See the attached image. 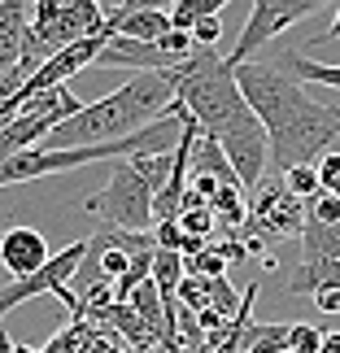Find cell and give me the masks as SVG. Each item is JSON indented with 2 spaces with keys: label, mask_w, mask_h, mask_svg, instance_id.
<instances>
[{
  "label": "cell",
  "mask_w": 340,
  "mask_h": 353,
  "mask_svg": "<svg viewBox=\"0 0 340 353\" xmlns=\"http://www.w3.org/2000/svg\"><path fill=\"white\" fill-rule=\"evenodd\" d=\"M301 257H340V227L310 219L301 232Z\"/></svg>",
  "instance_id": "15"
},
{
  "label": "cell",
  "mask_w": 340,
  "mask_h": 353,
  "mask_svg": "<svg viewBox=\"0 0 340 353\" xmlns=\"http://www.w3.org/2000/svg\"><path fill=\"white\" fill-rule=\"evenodd\" d=\"M310 219H319L328 227H340V196L336 192H319L314 201H310Z\"/></svg>",
  "instance_id": "24"
},
{
  "label": "cell",
  "mask_w": 340,
  "mask_h": 353,
  "mask_svg": "<svg viewBox=\"0 0 340 353\" xmlns=\"http://www.w3.org/2000/svg\"><path fill=\"white\" fill-rule=\"evenodd\" d=\"M97 341H101V323H92V319H70V323H66V327L44 345V353H88Z\"/></svg>",
  "instance_id": "13"
},
{
  "label": "cell",
  "mask_w": 340,
  "mask_h": 353,
  "mask_svg": "<svg viewBox=\"0 0 340 353\" xmlns=\"http://www.w3.org/2000/svg\"><path fill=\"white\" fill-rule=\"evenodd\" d=\"M135 170L144 174L148 183H153V192H166L170 174H174V153H153V157H131Z\"/></svg>",
  "instance_id": "18"
},
{
  "label": "cell",
  "mask_w": 340,
  "mask_h": 353,
  "mask_svg": "<svg viewBox=\"0 0 340 353\" xmlns=\"http://www.w3.org/2000/svg\"><path fill=\"white\" fill-rule=\"evenodd\" d=\"M332 283H340V257H301L297 275L288 279V296H314Z\"/></svg>",
  "instance_id": "12"
},
{
  "label": "cell",
  "mask_w": 340,
  "mask_h": 353,
  "mask_svg": "<svg viewBox=\"0 0 340 353\" xmlns=\"http://www.w3.org/2000/svg\"><path fill=\"white\" fill-rule=\"evenodd\" d=\"M323 353H340V332H328V336H323Z\"/></svg>",
  "instance_id": "30"
},
{
  "label": "cell",
  "mask_w": 340,
  "mask_h": 353,
  "mask_svg": "<svg viewBox=\"0 0 340 353\" xmlns=\"http://www.w3.org/2000/svg\"><path fill=\"white\" fill-rule=\"evenodd\" d=\"M179 305H188V310H197V314H206V310H214V301H210V279H192L188 275L183 283H179Z\"/></svg>",
  "instance_id": "21"
},
{
  "label": "cell",
  "mask_w": 340,
  "mask_h": 353,
  "mask_svg": "<svg viewBox=\"0 0 340 353\" xmlns=\"http://www.w3.org/2000/svg\"><path fill=\"white\" fill-rule=\"evenodd\" d=\"M310 223V201H301L283 183V174H270V183L257 188V201L249 210V223L240 227V236H257V240H288L301 236Z\"/></svg>",
  "instance_id": "8"
},
{
  "label": "cell",
  "mask_w": 340,
  "mask_h": 353,
  "mask_svg": "<svg viewBox=\"0 0 340 353\" xmlns=\"http://www.w3.org/2000/svg\"><path fill=\"white\" fill-rule=\"evenodd\" d=\"M153 201H157L153 183L135 170L131 157H118L114 170H110V183H105L97 196H88L83 210L97 223H114V227H127V232H153L157 227Z\"/></svg>",
  "instance_id": "3"
},
{
  "label": "cell",
  "mask_w": 340,
  "mask_h": 353,
  "mask_svg": "<svg viewBox=\"0 0 340 353\" xmlns=\"http://www.w3.org/2000/svg\"><path fill=\"white\" fill-rule=\"evenodd\" d=\"M174 97H179L174 70H140L122 88H114L110 97L92 101L88 110H79L74 118H66L61 127H52L44 148H83V144L127 140V135L144 131L148 122H157L170 110Z\"/></svg>",
  "instance_id": "2"
},
{
  "label": "cell",
  "mask_w": 340,
  "mask_h": 353,
  "mask_svg": "<svg viewBox=\"0 0 340 353\" xmlns=\"http://www.w3.org/2000/svg\"><path fill=\"white\" fill-rule=\"evenodd\" d=\"M122 353H135V349H127V345H122Z\"/></svg>",
  "instance_id": "31"
},
{
  "label": "cell",
  "mask_w": 340,
  "mask_h": 353,
  "mask_svg": "<svg viewBox=\"0 0 340 353\" xmlns=\"http://www.w3.org/2000/svg\"><path fill=\"white\" fill-rule=\"evenodd\" d=\"M188 279V262H183V253L179 249H157V262H153V283L166 296L179 292V283Z\"/></svg>",
  "instance_id": "16"
},
{
  "label": "cell",
  "mask_w": 340,
  "mask_h": 353,
  "mask_svg": "<svg viewBox=\"0 0 340 353\" xmlns=\"http://www.w3.org/2000/svg\"><path fill=\"white\" fill-rule=\"evenodd\" d=\"M183 262H188V275H192V279H219V275H227V266H231L214 244H206L201 253H183Z\"/></svg>",
  "instance_id": "17"
},
{
  "label": "cell",
  "mask_w": 340,
  "mask_h": 353,
  "mask_svg": "<svg viewBox=\"0 0 340 353\" xmlns=\"http://www.w3.org/2000/svg\"><path fill=\"white\" fill-rule=\"evenodd\" d=\"M336 39H340V5H336V18H332V26H328V31H323V35L314 39V44H336Z\"/></svg>",
  "instance_id": "29"
},
{
  "label": "cell",
  "mask_w": 340,
  "mask_h": 353,
  "mask_svg": "<svg viewBox=\"0 0 340 353\" xmlns=\"http://www.w3.org/2000/svg\"><path fill=\"white\" fill-rule=\"evenodd\" d=\"M332 140H340V105L310 101L288 127L270 135V174H283L292 166H319L323 153H332Z\"/></svg>",
  "instance_id": "4"
},
{
  "label": "cell",
  "mask_w": 340,
  "mask_h": 353,
  "mask_svg": "<svg viewBox=\"0 0 340 353\" xmlns=\"http://www.w3.org/2000/svg\"><path fill=\"white\" fill-rule=\"evenodd\" d=\"M153 240H157V249H188V232H183V223L179 219H166V223H157L153 227Z\"/></svg>",
  "instance_id": "23"
},
{
  "label": "cell",
  "mask_w": 340,
  "mask_h": 353,
  "mask_svg": "<svg viewBox=\"0 0 340 353\" xmlns=\"http://www.w3.org/2000/svg\"><path fill=\"white\" fill-rule=\"evenodd\" d=\"M210 301H214V310H219V314L236 319V314H240V305H244V296L236 301V283H231L227 275H219V279H210Z\"/></svg>",
  "instance_id": "22"
},
{
  "label": "cell",
  "mask_w": 340,
  "mask_h": 353,
  "mask_svg": "<svg viewBox=\"0 0 340 353\" xmlns=\"http://www.w3.org/2000/svg\"><path fill=\"white\" fill-rule=\"evenodd\" d=\"M314 305L323 310V314H340V283H332V288H319V292H314Z\"/></svg>",
  "instance_id": "28"
},
{
  "label": "cell",
  "mask_w": 340,
  "mask_h": 353,
  "mask_svg": "<svg viewBox=\"0 0 340 353\" xmlns=\"http://www.w3.org/2000/svg\"><path fill=\"white\" fill-rule=\"evenodd\" d=\"M236 79H240L244 97H249V105L257 110V118L266 122L270 135L283 131V127H288V122L310 105L301 79L288 74L283 65H270V61H240V65H236Z\"/></svg>",
  "instance_id": "5"
},
{
  "label": "cell",
  "mask_w": 340,
  "mask_h": 353,
  "mask_svg": "<svg viewBox=\"0 0 340 353\" xmlns=\"http://www.w3.org/2000/svg\"><path fill=\"white\" fill-rule=\"evenodd\" d=\"M110 26L118 35H131V39H166L174 31V18H170V9H127V5H118V9H110Z\"/></svg>",
  "instance_id": "11"
},
{
  "label": "cell",
  "mask_w": 340,
  "mask_h": 353,
  "mask_svg": "<svg viewBox=\"0 0 340 353\" xmlns=\"http://www.w3.org/2000/svg\"><path fill=\"white\" fill-rule=\"evenodd\" d=\"M48 257H52V249H48V240L39 236L35 227H9L5 240H0V262H5L9 279L35 275V270L48 262Z\"/></svg>",
  "instance_id": "10"
},
{
  "label": "cell",
  "mask_w": 340,
  "mask_h": 353,
  "mask_svg": "<svg viewBox=\"0 0 340 353\" xmlns=\"http://www.w3.org/2000/svg\"><path fill=\"white\" fill-rule=\"evenodd\" d=\"M323 336L319 327H310V323H292V349L297 353H323Z\"/></svg>",
  "instance_id": "25"
},
{
  "label": "cell",
  "mask_w": 340,
  "mask_h": 353,
  "mask_svg": "<svg viewBox=\"0 0 340 353\" xmlns=\"http://www.w3.org/2000/svg\"><path fill=\"white\" fill-rule=\"evenodd\" d=\"M83 253H88V240H74V244H66L61 253H52L48 262L35 270V275H26V279H9L5 288H0V310L9 314V310H18L22 301H35V296L52 292V296H61V301H66L70 319H83V301H79L74 288H70V279H74L79 262H83Z\"/></svg>",
  "instance_id": "6"
},
{
  "label": "cell",
  "mask_w": 340,
  "mask_h": 353,
  "mask_svg": "<svg viewBox=\"0 0 340 353\" xmlns=\"http://www.w3.org/2000/svg\"><path fill=\"white\" fill-rule=\"evenodd\" d=\"M79 110H88L83 101L74 97L70 88H48V92H39V97H31L22 105V114L18 118H9L5 127H0V144H5V157L13 153H26V148H39L48 140V131L52 127H61L66 118H74Z\"/></svg>",
  "instance_id": "7"
},
{
  "label": "cell",
  "mask_w": 340,
  "mask_h": 353,
  "mask_svg": "<svg viewBox=\"0 0 340 353\" xmlns=\"http://www.w3.org/2000/svg\"><path fill=\"white\" fill-rule=\"evenodd\" d=\"M319 174H323V192H336L340 196V153H336V148H332V153H323Z\"/></svg>",
  "instance_id": "26"
},
{
  "label": "cell",
  "mask_w": 340,
  "mask_h": 353,
  "mask_svg": "<svg viewBox=\"0 0 340 353\" xmlns=\"http://www.w3.org/2000/svg\"><path fill=\"white\" fill-rule=\"evenodd\" d=\"M192 35H197V44H206V48H214L223 39V22L219 18H201L197 26H192Z\"/></svg>",
  "instance_id": "27"
},
{
  "label": "cell",
  "mask_w": 340,
  "mask_h": 353,
  "mask_svg": "<svg viewBox=\"0 0 340 353\" xmlns=\"http://www.w3.org/2000/svg\"><path fill=\"white\" fill-rule=\"evenodd\" d=\"M288 353H297V349H288Z\"/></svg>",
  "instance_id": "32"
},
{
  "label": "cell",
  "mask_w": 340,
  "mask_h": 353,
  "mask_svg": "<svg viewBox=\"0 0 340 353\" xmlns=\"http://www.w3.org/2000/svg\"><path fill=\"white\" fill-rule=\"evenodd\" d=\"M283 183H288L301 201H314V196L323 192V174H319V166H292V170H283Z\"/></svg>",
  "instance_id": "19"
},
{
  "label": "cell",
  "mask_w": 340,
  "mask_h": 353,
  "mask_svg": "<svg viewBox=\"0 0 340 353\" xmlns=\"http://www.w3.org/2000/svg\"><path fill=\"white\" fill-rule=\"evenodd\" d=\"M279 65L288 74H297L301 83H323V88H336L340 92V65H323L314 57H306V52H283Z\"/></svg>",
  "instance_id": "14"
},
{
  "label": "cell",
  "mask_w": 340,
  "mask_h": 353,
  "mask_svg": "<svg viewBox=\"0 0 340 353\" xmlns=\"http://www.w3.org/2000/svg\"><path fill=\"white\" fill-rule=\"evenodd\" d=\"M179 223H183V232H188V236H201V240H210L214 232H219V214H214V205L183 210V214H179Z\"/></svg>",
  "instance_id": "20"
},
{
  "label": "cell",
  "mask_w": 340,
  "mask_h": 353,
  "mask_svg": "<svg viewBox=\"0 0 340 353\" xmlns=\"http://www.w3.org/2000/svg\"><path fill=\"white\" fill-rule=\"evenodd\" d=\"M188 57L170 52L161 39H131V35H114L105 52L97 57V65H114V70H179Z\"/></svg>",
  "instance_id": "9"
},
{
  "label": "cell",
  "mask_w": 340,
  "mask_h": 353,
  "mask_svg": "<svg viewBox=\"0 0 340 353\" xmlns=\"http://www.w3.org/2000/svg\"><path fill=\"white\" fill-rule=\"evenodd\" d=\"M174 88H179V101L197 114L201 127L223 140L240 183L249 188V192L262 188L266 166H270V131L249 105V97H244V88L236 79V65L201 44L192 57L174 70Z\"/></svg>",
  "instance_id": "1"
}]
</instances>
